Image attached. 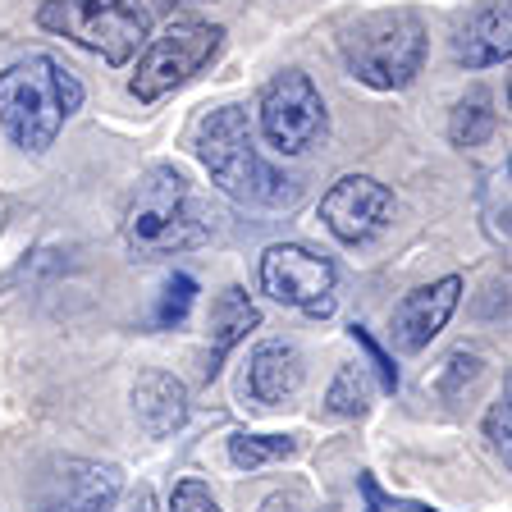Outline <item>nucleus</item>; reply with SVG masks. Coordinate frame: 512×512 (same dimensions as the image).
<instances>
[{"instance_id":"obj_1","label":"nucleus","mask_w":512,"mask_h":512,"mask_svg":"<svg viewBox=\"0 0 512 512\" xmlns=\"http://www.w3.org/2000/svg\"><path fill=\"white\" fill-rule=\"evenodd\" d=\"M215 229H220V215L192 192L188 174L174 170V165H156V170L142 174V183L128 192L124 220H119L128 252L142 256V261L206 247Z\"/></svg>"},{"instance_id":"obj_2","label":"nucleus","mask_w":512,"mask_h":512,"mask_svg":"<svg viewBox=\"0 0 512 512\" xmlns=\"http://www.w3.org/2000/svg\"><path fill=\"white\" fill-rule=\"evenodd\" d=\"M197 160L211 174V183L256 211H284L302 197L298 179H288L261 156L252 138V119L243 106H220L197 124Z\"/></svg>"},{"instance_id":"obj_3","label":"nucleus","mask_w":512,"mask_h":512,"mask_svg":"<svg viewBox=\"0 0 512 512\" xmlns=\"http://www.w3.org/2000/svg\"><path fill=\"white\" fill-rule=\"evenodd\" d=\"M83 106V83L51 55H23L0 74V128L23 151H46Z\"/></svg>"},{"instance_id":"obj_4","label":"nucleus","mask_w":512,"mask_h":512,"mask_svg":"<svg viewBox=\"0 0 512 512\" xmlns=\"http://www.w3.org/2000/svg\"><path fill=\"white\" fill-rule=\"evenodd\" d=\"M426 23L416 10H375L348 23L339 37L343 64L357 83L375 87V92H403L416 83L421 64H426Z\"/></svg>"},{"instance_id":"obj_5","label":"nucleus","mask_w":512,"mask_h":512,"mask_svg":"<svg viewBox=\"0 0 512 512\" xmlns=\"http://www.w3.org/2000/svg\"><path fill=\"white\" fill-rule=\"evenodd\" d=\"M37 23L55 37L101 55L110 69H124L147 46V10L138 0H42Z\"/></svg>"},{"instance_id":"obj_6","label":"nucleus","mask_w":512,"mask_h":512,"mask_svg":"<svg viewBox=\"0 0 512 512\" xmlns=\"http://www.w3.org/2000/svg\"><path fill=\"white\" fill-rule=\"evenodd\" d=\"M224 46V28L220 23H202V19H174L147 37L138 55V69L128 78V92L138 96L142 106L170 96L174 87H183L188 78H197L206 64L220 55Z\"/></svg>"},{"instance_id":"obj_7","label":"nucleus","mask_w":512,"mask_h":512,"mask_svg":"<svg viewBox=\"0 0 512 512\" xmlns=\"http://www.w3.org/2000/svg\"><path fill=\"white\" fill-rule=\"evenodd\" d=\"M256 119H261V138L279 156H302L325 133V96L302 69H284L266 83L256 101Z\"/></svg>"},{"instance_id":"obj_8","label":"nucleus","mask_w":512,"mask_h":512,"mask_svg":"<svg viewBox=\"0 0 512 512\" xmlns=\"http://www.w3.org/2000/svg\"><path fill=\"white\" fill-rule=\"evenodd\" d=\"M256 279H261V293H270L279 307H298L302 316H311V320L334 311L339 270H334L330 256L311 252V247H302V243L266 247L261 266H256Z\"/></svg>"},{"instance_id":"obj_9","label":"nucleus","mask_w":512,"mask_h":512,"mask_svg":"<svg viewBox=\"0 0 512 512\" xmlns=\"http://www.w3.org/2000/svg\"><path fill=\"white\" fill-rule=\"evenodd\" d=\"M394 215V192L384 188L371 174H343L325 197H320V220L339 243L362 247L389 229Z\"/></svg>"},{"instance_id":"obj_10","label":"nucleus","mask_w":512,"mask_h":512,"mask_svg":"<svg viewBox=\"0 0 512 512\" xmlns=\"http://www.w3.org/2000/svg\"><path fill=\"white\" fill-rule=\"evenodd\" d=\"M124 485V471L115 462L92 458H60L37 485V512H110Z\"/></svg>"},{"instance_id":"obj_11","label":"nucleus","mask_w":512,"mask_h":512,"mask_svg":"<svg viewBox=\"0 0 512 512\" xmlns=\"http://www.w3.org/2000/svg\"><path fill=\"white\" fill-rule=\"evenodd\" d=\"M458 302H462L458 275H444L426 288H412V293L394 307V316H389V343H394L398 352L430 348V339L448 325V316L458 311Z\"/></svg>"},{"instance_id":"obj_12","label":"nucleus","mask_w":512,"mask_h":512,"mask_svg":"<svg viewBox=\"0 0 512 512\" xmlns=\"http://www.w3.org/2000/svg\"><path fill=\"white\" fill-rule=\"evenodd\" d=\"M508 55H512L508 0H480L453 32V60L467 64V69H490V64H508Z\"/></svg>"},{"instance_id":"obj_13","label":"nucleus","mask_w":512,"mask_h":512,"mask_svg":"<svg viewBox=\"0 0 512 512\" xmlns=\"http://www.w3.org/2000/svg\"><path fill=\"white\" fill-rule=\"evenodd\" d=\"M302 375H307L302 352L293 348V343L270 339V343H261V348L252 352V362H247L243 394L261 407H284L288 398L302 389Z\"/></svg>"},{"instance_id":"obj_14","label":"nucleus","mask_w":512,"mask_h":512,"mask_svg":"<svg viewBox=\"0 0 512 512\" xmlns=\"http://www.w3.org/2000/svg\"><path fill=\"white\" fill-rule=\"evenodd\" d=\"M133 412L151 439H165L188 421V384L170 371H142L133 384Z\"/></svg>"},{"instance_id":"obj_15","label":"nucleus","mask_w":512,"mask_h":512,"mask_svg":"<svg viewBox=\"0 0 512 512\" xmlns=\"http://www.w3.org/2000/svg\"><path fill=\"white\" fill-rule=\"evenodd\" d=\"M256 325H261V311H256V302L247 298L243 288L238 284L220 288V298H215V307H211V357L215 362H220L234 343H243Z\"/></svg>"},{"instance_id":"obj_16","label":"nucleus","mask_w":512,"mask_h":512,"mask_svg":"<svg viewBox=\"0 0 512 512\" xmlns=\"http://www.w3.org/2000/svg\"><path fill=\"white\" fill-rule=\"evenodd\" d=\"M494 124H499L494 96L485 87H471L458 106H453V115H448V138H453V147H480L494 133Z\"/></svg>"},{"instance_id":"obj_17","label":"nucleus","mask_w":512,"mask_h":512,"mask_svg":"<svg viewBox=\"0 0 512 512\" xmlns=\"http://www.w3.org/2000/svg\"><path fill=\"white\" fill-rule=\"evenodd\" d=\"M298 453V439L293 435H234L229 439V462L238 471H261L270 462H284Z\"/></svg>"},{"instance_id":"obj_18","label":"nucleus","mask_w":512,"mask_h":512,"mask_svg":"<svg viewBox=\"0 0 512 512\" xmlns=\"http://www.w3.org/2000/svg\"><path fill=\"white\" fill-rule=\"evenodd\" d=\"M325 407H330L334 416H362L366 407H371V375H366V366H343L339 375H334L330 394H325Z\"/></svg>"},{"instance_id":"obj_19","label":"nucleus","mask_w":512,"mask_h":512,"mask_svg":"<svg viewBox=\"0 0 512 512\" xmlns=\"http://www.w3.org/2000/svg\"><path fill=\"white\" fill-rule=\"evenodd\" d=\"M485 234L508 247V160L485 179Z\"/></svg>"},{"instance_id":"obj_20","label":"nucleus","mask_w":512,"mask_h":512,"mask_svg":"<svg viewBox=\"0 0 512 512\" xmlns=\"http://www.w3.org/2000/svg\"><path fill=\"white\" fill-rule=\"evenodd\" d=\"M192 298H197V284H192V275H183V270H179V275L165 279V288H160V307H156V325H160V330L183 325Z\"/></svg>"},{"instance_id":"obj_21","label":"nucleus","mask_w":512,"mask_h":512,"mask_svg":"<svg viewBox=\"0 0 512 512\" xmlns=\"http://www.w3.org/2000/svg\"><path fill=\"white\" fill-rule=\"evenodd\" d=\"M170 512H220V503H215V494L206 490L197 476L179 480L170 494Z\"/></svg>"},{"instance_id":"obj_22","label":"nucleus","mask_w":512,"mask_h":512,"mask_svg":"<svg viewBox=\"0 0 512 512\" xmlns=\"http://www.w3.org/2000/svg\"><path fill=\"white\" fill-rule=\"evenodd\" d=\"M261 512H339L334 503H316L307 490H279V494H270L266 503H261Z\"/></svg>"},{"instance_id":"obj_23","label":"nucleus","mask_w":512,"mask_h":512,"mask_svg":"<svg viewBox=\"0 0 512 512\" xmlns=\"http://www.w3.org/2000/svg\"><path fill=\"white\" fill-rule=\"evenodd\" d=\"M485 439H490V448L508 462V384H503V394L490 403V416H485Z\"/></svg>"},{"instance_id":"obj_24","label":"nucleus","mask_w":512,"mask_h":512,"mask_svg":"<svg viewBox=\"0 0 512 512\" xmlns=\"http://www.w3.org/2000/svg\"><path fill=\"white\" fill-rule=\"evenodd\" d=\"M352 339H357V343H362L366 352H371V362H375V371H380L384 389H398V371H394V362H389V357H384V348H380V343H375L371 334L362 330V325H352Z\"/></svg>"},{"instance_id":"obj_25","label":"nucleus","mask_w":512,"mask_h":512,"mask_svg":"<svg viewBox=\"0 0 512 512\" xmlns=\"http://www.w3.org/2000/svg\"><path fill=\"white\" fill-rule=\"evenodd\" d=\"M124 512H156V494H151L147 485H138V490L128 494V508Z\"/></svg>"}]
</instances>
